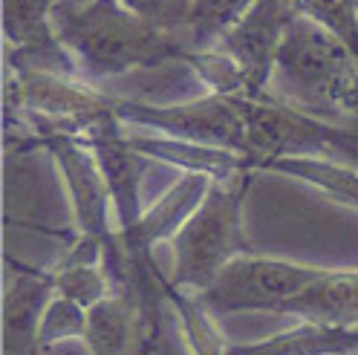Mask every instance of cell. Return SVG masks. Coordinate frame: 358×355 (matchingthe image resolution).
<instances>
[{
  "mask_svg": "<svg viewBox=\"0 0 358 355\" xmlns=\"http://www.w3.org/2000/svg\"><path fill=\"white\" fill-rule=\"evenodd\" d=\"M55 35L73 58L78 78L99 84L133 70L188 61V41L179 32L153 27L119 0H84L55 6Z\"/></svg>",
  "mask_w": 358,
  "mask_h": 355,
  "instance_id": "cell-1",
  "label": "cell"
},
{
  "mask_svg": "<svg viewBox=\"0 0 358 355\" xmlns=\"http://www.w3.org/2000/svg\"><path fill=\"white\" fill-rule=\"evenodd\" d=\"M272 93L318 119L358 127V55L312 17L298 15L280 43Z\"/></svg>",
  "mask_w": 358,
  "mask_h": 355,
  "instance_id": "cell-2",
  "label": "cell"
},
{
  "mask_svg": "<svg viewBox=\"0 0 358 355\" xmlns=\"http://www.w3.org/2000/svg\"><path fill=\"white\" fill-rule=\"evenodd\" d=\"M252 180L255 173L214 180L199 208L171 240V283L179 292H206L231 260L252 252L243 231V199L252 188Z\"/></svg>",
  "mask_w": 358,
  "mask_h": 355,
  "instance_id": "cell-3",
  "label": "cell"
},
{
  "mask_svg": "<svg viewBox=\"0 0 358 355\" xmlns=\"http://www.w3.org/2000/svg\"><path fill=\"white\" fill-rule=\"evenodd\" d=\"M324 269L303 266L280 257H260L255 252L231 260L206 292L194 295L214 318L240 312H275L298 298L309 283H315Z\"/></svg>",
  "mask_w": 358,
  "mask_h": 355,
  "instance_id": "cell-4",
  "label": "cell"
},
{
  "mask_svg": "<svg viewBox=\"0 0 358 355\" xmlns=\"http://www.w3.org/2000/svg\"><path fill=\"white\" fill-rule=\"evenodd\" d=\"M116 116L124 127L159 133L168 139L234 150L243 157L245 145V104L234 96H203L182 104H148L119 99Z\"/></svg>",
  "mask_w": 358,
  "mask_h": 355,
  "instance_id": "cell-5",
  "label": "cell"
},
{
  "mask_svg": "<svg viewBox=\"0 0 358 355\" xmlns=\"http://www.w3.org/2000/svg\"><path fill=\"white\" fill-rule=\"evenodd\" d=\"M41 150L50 153L61 173L66 199L73 208L76 234L107 246L116 237V211L93 147L78 136L55 133V136H47L41 142Z\"/></svg>",
  "mask_w": 358,
  "mask_h": 355,
  "instance_id": "cell-6",
  "label": "cell"
},
{
  "mask_svg": "<svg viewBox=\"0 0 358 355\" xmlns=\"http://www.w3.org/2000/svg\"><path fill=\"white\" fill-rule=\"evenodd\" d=\"M295 0H257L217 47L226 52L249 81L255 99L272 93L275 61L289 24L298 17Z\"/></svg>",
  "mask_w": 358,
  "mask_h": 355,
  "instance_id": "cell-7",
  "label": "cell"
},
{
  "mask_svg": "<svg viewBox=\"0 0 358 355\" xmlns=\"http://www.w3.org/2000/svg\"><path fill=\"white\" fill-rule=\"evenodd\" d=\"M55 0H0L6 66L76 75L78 70L55 35Z\"/></svg>",
  "mask_w": 358,
  "mask_h": 355,
  "instance_id": "cell-8",
  "label": "cell"
},
{
  "mask_svg": "<svg viewBox=\"0 0 358 355\" xmlns=\"http://www.w3.org/2000/svg\"><path fill=\"white\" fill-rule=\"evenodd\" d=\"M84 142L93 147L99 168L104 173V182L110 188V199H113V211H116V229L119 231L133 229L145 211L142 182L153 159H148L145 153H139L130 145L127 127L122 122L93 130Z\"/></svg>",
  "mask_w": 358,
  "mask_h": 355,
  "instance_id": "cell-9",
  "label": "cell"
},
{
  "mask_svg": "<svg viewBox=\"0 0 358 355\" xmlns=\"http://www.w3.org/2000/svg\"><path fill=\"white\" fill-rule=\"evenodd\" d=\"M52 295L50 269L15 263V275L3 292V355H47L41 349L38 332Z\"/></svg>",
  "mask_w": 358,
  "mask_h": 355,
  "instance_id": "cell-10",
  "label": "cell"
},
{
  "mask_svg": "<svg viewBox=\"0 0 358 355\" xmlns=\"http://www.w3.org/2000/svg\"><path fill=\"white\" fill-rule=\"evenodd\" d=\"M211 182L214 180L206 173L182 171L171 188H165L150 205H145L136 226L127 229V231L116 229L119 240L133 252H150L153 254V249L159 246V242H171L176 237V231L188 223L191 214L206 199Z\"/></svg>",
  "mask_w": 358,
  "mask_h": 355,
  "instance_id": "cell-11",
  "label": "cell"
},
{
  "mask_svg": "<svg viewBox=\"0 0 358 355\" xmlns=\"http://www.w3.org/2000/svg\"><path fill=\"white\" fill-rule=\"evenodd\" d=\"M280 315L324 326H358V272H327L292 298Z\"/></svg>",
  "mask_w": 358,
  "mask_h": 355,
  "instance_id": "cell-12",
  "label": "cell"
},
{
  "mask_svg": "<svg viewBox=\"0 0 358 355\" xmlns=\"http://www.w3.org/2000/svg\"><path fill=\"white\" fill-rule=\"evenodd\" d=\"M358 326H324L301 321L298 326L278 332L255 344L229 347L226 355H355Z\"/></svg>",
  "mask_w": 358,
  "mask_h": 355,
  "instance_id": "cell-13",
  "label": "cell"
},
{
  "mask_svg": "<svg viewBox=\"0 0 358 355\" xmlns=\"http://www.w3.org/2000/svg\"><path fill=\"white\" fill-rule=\"evenodd\" d=\"M84 344L90 355H145L142 321L127 298L110 295L87 312Z\"/></svg>",
  "mask_w": 358,
  "mask_h": 355,
  "instance_id": "cell-14",
  "label": "cell"
},
{
  "mask_svg": "<svg viewBox=\"0 0 358 355\" xmlns=\"http://www.w3.org/2000/svg\"><path fill=\"white\" fill-rule=\"evenodd\" d=\"M268 171L315 185L318 191L358 208V168L329 159H278L275 165H268Z\"/></svg>",
  "mask_w": 358,
  "mask_h": 355,
  "instance_id": "cell-15",
  "label": "cell"
},
{
  "mask_svg": "<svg viewBox=\"0 0 358 355\" xmlns=\"http://www.w3.org/2000/svg\"><path fill=\"white\" fill-rule=\"evenodd\" d=\"M257 0H194L188 12L185 41L191 50H211L222 41L237 20L249 12Z\"/></svg>",
  "mask_w": 358,
  "mask_h": 355,
  "instance_id": "cell-16",
  "label": "cell"
},
{
  "mask_svg": "<svg viewBox=\"0 0 358 355\" xmlns=\"http://www.w3.org/2000/svg\"><path fill=\"white\" fill-rule=\"evenodd\" d=\"M52 286L55 295H64L84 309H93L104 298L113 295V286L104 272V263H78V260H58L52 266Z\"/></svg>",
  "mask_w": 358,
  "mask_h": 355,
  "instance_id": "cell-17",
  "label": "cell"
},
{
  "mask_svg": "<svg viewBox=\"0 0 358 355\" xmlns=\"http://www.w3.org/2000/svg\"><path fill=\"white\" fill-rule=\"evenodd\" d=\"M185 66H191L194 75L208 87L214 96H234V99H255L249 81H245L240 66L222 52L220 47L211 50H191Z\"/></svg>",
  "mask_w": 358,
  "mask_h": 355,
  "instance_id": "cell-18",
  "label": "cell"
},
{
  "mask_svg": "<svg viewBox=\"0 0 358 355\" xmlns=\"http://www.w3.org/2000/svg\"><path fill=\"white\" fill-rule=\"evenodd\" d=\"M87 312L81 303L64 298V295H52V300L43 309V318H41V332H38V341L41 349L50 352L64 341H84L87 335Z\"/></svg>",
  "mask_w": 358,
  "mask_h": 355,
  "instance_id": "cell-19",
  "label": "cell"
},
{
  "mask_svg": "<svg viewBox=\"0 0 358 355\" xmlns=\"http://www.w3.org/2000/svg\"><path fill=\"white\" fill-rule=\"evenodd\" d=\"M295 6L358 55V0H295Z\"/></svg>",
  "mask_w": 358,
  "mask_h": 355,
  "instance_id": "cell-20",
  "label": "cell"
},
{
  "mask_svg": "<svg viewBox=\"0 0 358 355\" xmlns=\"http://www.w3.org/2000/svg\"><path fill=\"white\" fill-rule=\"evenodd\" d=\"M122 6L136 12L139 17L150 20L153 27L185 35L188 27V12L194 0H119Z\"/></svg>",
  "mask_w": 358,
  "mask_h": 355,
  "instance_id": "cell-21",
  "label": "cell"
}]
</instances>
